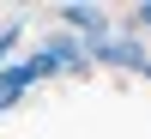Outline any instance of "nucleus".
<instances>
[{
    "instance_id": "nucleus-5",
    "label": "nucleus",
    "mask_w": 151,
    "mask_h": 139,
    "mask_svg": "<svg viewBox=\"0 0 151 139\" xmlns=\"http://www.w3.org/2000/svg\"><path fill=\"white\" fill-rule=\"evenodd\" d=\"M139 79H145V85H151V55H145V60H139Z\"/></svg>"
},
{
    "instance_id": "nucleus-1",
    "label": "nucleus",
    "mask_w": 151,
    "mask_h": 139,
    "mask_svg": "<svg viewBox=\"0 0 151 139\" xmlns=\"http://www.w3.org/2000/svg\"><path fill=\"white\" fill-rule=\"evenodd\" d=\"M60 24L79 30V42H103V36H109V18L97 6H60Z\"/></svg>"
},
{
    "instance_id": "nucleus-2",
    "label": "nucleus",
    "mask_w": 151,
    "mask_h": 139,
    "mask_svg": "<svg viewBox=\"0 0 151 139\" xmlns=\"http://www.w3.org/2000/svg\"><path fill=\"white\" fill-rule=\"evenodd\" d=\"M30 85H36V79H30V67H24V60H18V67H0V109H12Z\"/></svg>"
},
{
    "instance_id": "nucleus-4",
    "label": "nucleus",
    "mask_w": 151,
    "mask_h": 139,
    "mask_svg": "<svg viewBox=\"0 0 151 139\" xmlns=\"http://www.w3.org/2000/svg\"><path fill=\"white\" fill-rule=\"evenodd\" d=\"M133 30H145V36H151V0H145V6H133Z\"/></svg>"
},
{
    "instance_id": "nucleus-3",
    "label": "nucleus",
    "mask_w": 151,
    "mask_h": 139,
    "mask_svg": "<svg viewBox=\"0 0 151 139\" xmlns=\"http://www.w3.org/2000/svg\"><path fill=\"white\" fill-rule=\"evenodd\" d=\"M18 36H24L18 24H6V30H0V67H6V60H12V48H18Z\"/></svg>"
}]
</instances>
